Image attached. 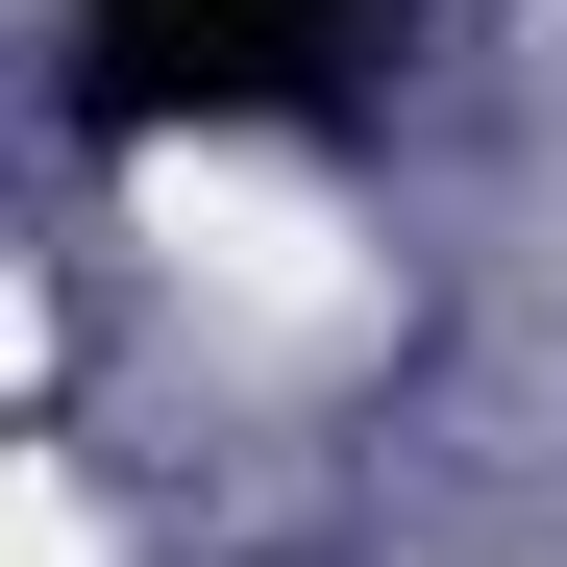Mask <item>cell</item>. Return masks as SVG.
I'll return each instance as SVG.
<instances>
[{"label": "cell", "instance_id": "obj_1", "mask_svg": "<svg viewBox=\"0 0 567 567\" xmlns=\"http://www.w3.org/2000/svg\"><path fill=\"white\" fill-rule=\"evenodd\" d=\"M395 0H74V124L173 148V124H321L370 100Z\"/></svg>", "mask_w": 567, "mask_h": 567}]
</instances>
